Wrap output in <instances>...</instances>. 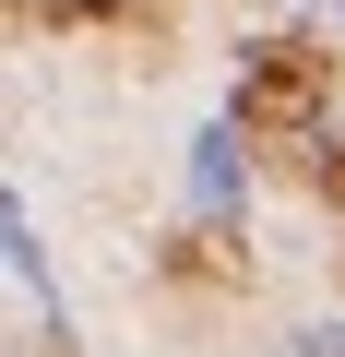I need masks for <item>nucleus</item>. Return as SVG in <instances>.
Listing matches in <instances>:
<instances>
[{
	"label": "nucleus",
	"mask_w": 345,
	"mask_h": 357,
	"mask_svg": "<svg viewBox=\"0 0 345 357\" xmlns=\"http://www.w3.org/2000/svg\"><path fill=\"white\" fill-rule=\"evenodd\" d=\"M191 215H238V191H250V143H238V119H215L203 143H191Z\"/></svg>",
	"instance_id": "obj_1"
},
{
	"label": "nucleus",
	"mask_w": 345,
	"mask_h": 357,
	"mask_svg": "<svg viewBox=\"0 0 345 357\" xmlns=\"http://www.w3.org/2000/svg\"><path fill=\"white\" fill-rule=\"evenodd\" d=\"M286 357H345V321H298V333H286Z\"/></svg>",
	"instance_id": "obj_2"
}]
</instances>
